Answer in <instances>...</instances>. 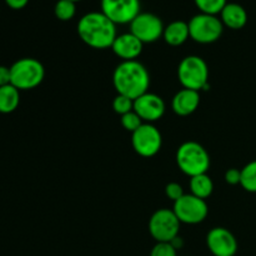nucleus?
Instances as JSON below:
<instances>
[{"label": "nucleus", "mask_w": 256, "mask_h": 256, "mask_svg": "<svg viewBox=\"0 0 256 256\" xmlns=\"http://www.w3.org/2000/svg\"><path fill=\"white\" fill-rule=\"evenodd\" d=\"M76 30L82 42L92 49L104 50L112 48L118 36L116 25L102 12H90L82 15Z\"/></svg>", "instance_id": "f257e3e1"}, {"label": "nucleus", "mask_w": 256, "mask_h": 256, "mask_svg": "<svg viewBox=\"0 0 256 256\" xmlns=\"http://www.w3.org/2000/svg\"><path fill=\"white\" fill-rule=\"evenodd\" d=\"M112 85L118 94L132 100L138 99L149 90V70L138 60L122 62L112 72Z\"/></svg>", "instance_id": "f03ea898"}, {"label": "nucleus", "mask_w": 256, "mask_h": 256, "mask_svg": "<svg viewBox=\"0 0 256 256\" xmlns=\"http://www.w3.org/2000/svg\"><path fill=\"white\" fill-rule=\"evenodd\" d=\"M176 164L189 178L206 174L210 168V155L198 142H185L176 150Z\"/></svg>", "instance_id": "7ed1b4c3"}, {"label": "nucleus", "mask_w": 256, "mask_h": 256, "mask_svg": "<svg viewBox=\"0 0 256 256\" xmlns=\"http://www.w3.org/2000/svg\"><path fill=\"white\" fill-rule=\"evenodd\" d=\"M178 79L184 89L208 90L209 85V66L199 55H188L178 66Z\"/></svg>", "instance_id": "20e7f679"}, {"label": "nucleus", "mask_w": 256, "mask_h": 256, "mask_svg": "<svg viewBox=\"0 0 256 256\" xmlns=\"http://www.w3.org/2000/svg\"><path fill=\"white\" fill-rule=\"evenodd\" d=\"M12 82L20 92L35 89L45 78L44 65L34 58H22L10 66Z\"/></svg>", "instance_id": "39448f33"}, {"label": "nucleus", "mask_w": 256, "mask_h": 256, "mask_svg": "<svg viewBox=\"0 0 256 256\" xmlns=\"http://www.w3.org/2000/svg\"><path fill=\"white\" fill-rule=\"evenodd\" d=\"M190 39L199 44H212L222 38L224 25L218 15L200 14L194 15L189 20Z\"/></svg>", "instance_id": "423d86ee"}, {"label": "nucleus", "mask_w": 256, "mask_h": 256, "mask_svg": "<svg viewBox=\"0 0 256 256\" xmlns=\"http://www.w3.org/2000/svg\"><path fill=\"white\" fill-rule=\"evenodd\" d=\"M182 222L172 209H158L149 219V232L156 242H172L179 236Z\"/></svg>", "instance_id": "0eeeda50"}, {"label": "nucleus", "mask_w": 256, "mask_h": 256, "mask_svg": "<svg viewBox=\"0 0 256 256\" xmlns=\"http://www.w3.org/2000/svg\"><path fill=\"white\" fill-rule=\"evenodd\" d=\"M172 212L182 224L196 225L204 222L209 214L206 200L192 194H185L174 202Z\"/></svg>", "instance_id": "6e6552de"}, {"label": "nucleus", "mask_w": 256, "mask_h": 256, "mask_svg": "<svg viewBox=\"0 0 256 256\" xmlns=\"http://www.w3.org/2000/svg\"><path fill=\"white\" fill-rule=\"evenodd\" d=\"M132 145L134 152L142 158H152L160 152L162 136L154 124L144 122L132 134Z\"/></svg>", "instance_id": "1a4fd4ad"}, {"label": "nucleus", "mask_w": 256, "mask_h": 256, "mask_svg": "<svg viewBox=\"0 0 256 256\" xmlns=\"http://www.w3.org/2000/svg\"><path fill=\"white\" fill-rule=\"evenodd\" d=\"M130 32L138 38L142 44L158 42L164 34V22L152 12H140L129 24Z\"/></svg>", "instance_id": "9d476101"}, {"label": "nucleus", "mask_w": 256, "mask_h": 256, "mask_svg": "<svg viewBox=\"0 0 256 256\" xmlns=\"http://www.w3.org/2000/svg\"><path fill=\"white\" fill-rule=\"evenodd\" d=\"M100 12L115 25L130 24L140 12V0H102Z\"/></svg>", "instance_id": "9b49d317"}, {"label": "nucleus", "mask_w": 256, "mask_h": 256, "mask_svg": "<svg viewBox=\"0 0 256 256\" xmlns=\"http://www.w3.org/2000/svg\"><path fill=\"white\" fill-rule=\"evenodd\" d=\"M206 246L212 256H235L239 249L235 235L226 228H212L206 235Z\"/></svg>", "instance_id": "f8f14e48"}, {"label": "nucleus", "mask_w": 256, "mask_h": 256, "mask_svg": "<svg viewBox=\"0 0 256 256\" xmlns=\"http://www.w3.org/2000/svg\"><path fill=\"white\" fill-rule=\"evenodd\" d=\"M165 109L166 105L164 99L154 92H148L134 100V112L142 122L149 124H154L162 119L165 114Z\"/></svg>", "instance_id": "ddd939ff"}, {"label": "nucleus", "mask_w": 256, "mask_h": 256, "mask_svg": "<svg viewBox=\"0 0 256 256\" xmlns=\"http://www.w3.org/2000/svg\"><path fill=\"white\" fill-rule=\"evenodd\" d=\"M142 49L144 44L130 32L118 35L112 45V52L122 59V62L136 60L142 55Z\"/></svg>", "instance_id": "4468645a"}, {"label": "nucleus", "mask_w": 256, "mask_h": 256, "mask_svg": "<svg viewBox=\"0 0 256 256\" xmlns=\"http://www.w3.org/2000/svg\"><path fill=\"white\" fill-rule=\"evenodd\" d=\"M200 105V92L184 89L176 92L172 100V109L179 116H189L196 112Z\"/></svg>", "instance_id": "2eb2a0df"}, {"label": "nucleus", "mask_w": 256, "mask_h": 256, "mask_svg": "<svg viewBox=\"0 0 256 256\" xmlns=\"http://www.w3.org/2000/svg\"><path fill=\"white\" fill-rule=\"evenodd\" d=\"M219 15L222 25L232 30L242 29L248 22L246 10L238 2H228Z\"/></svg>", "instance_id": "dca6fc26"}, {"label": "nucleus", "mask_w": 256, "mask_h": 256, "mask_svg": "<svg viewBox=\"0 0 256 256\" xmlns=\"http://www.w3.org/2000/svg\"><path fill=\"white\" fill-rule=\"evenodd\" d=\"M162 39L170 46H180L190 39L189 24L182 20H175L164 28Z\"/></svg>", "instance_id": "f3484780"}, {"label": "nucleus", "mask_w": 256, "mask_h": 256, "mask_svg": "<svg viewBox=\"0 0 256 256\" xmlns=\"http://www.w3.org/2000/svg\"><path fill=\"white\" fill-rule=\"evenodd\" d=\"M20 104V90L9 84L0 86V112L12 114Z\"/></svg>", "instance_id": "a211bd4d"}, {"label": "nucleus", "mask_w": 256, "mask_h": 256, "mask_svg": "<svg viewBox=\"0 0 256 256\" xmlns=\"http://www.w3.org/2000/svg\"><path fill=\"white\" fill-rule=\"evenodd\" d=\"M189 188L190 194L206 200L212 196V192H214V182L206 172V174H200L190 178Z\"/></svg>", "instance_id": "6ab92c4d"}, {"label": "nucleus", "mask_w": 256, "mask_h": 256, "mask_svg": "<svg viewBox=\"0 0 256 256\" xmlns=\"http://www.w3.org/2000/svg\"><path fill=\"white\" fill-rule=\"evenodd\" d=\"M242 170L240 186L248 192L256 194V160L248 162Z\"/></svg>", "instance_id": "aec40b11"}, {"label": "nucleus", "mask_w": 256, "mask_h": 256, "mask_svg": "<svg viewBox=\"0 0 256 256\" xmlns=\"http://www.w3.org/2000/svg\"><path fill=\"white\" fill-rule=\"evenodd\" d=\"M54 14L56 19L69 22L76 14V4L70 0H58L54 6Z\"/></svg>", "instance_id": "412c9836"}, {"label": "nucleus", "mask_w": 256, "mask_h": 256, "mask_svg": "<svg viewBox=\"0 0 256 256\" xmlns=\"http://www.w3.org/2000/svg\"><path fill=\"white\" fill-rule=\"evenodd\" d=\"M194 2L202 14L219 15L228 4V0H194Z\"/></svg>", "instance_id": "4be33fe9"}, {"label": "nucleus", "mask_w": 256, "mask_h": 256, "mask_svg": "<svg viewBox=\"0 0 256 256\" xmlns=\"http://www.w3.org/2000/svg\"><path fill=\"white\" fill-rule=\"evenodd\" d=\"M112 109H114L116 114L122 116V115L134 110V100L128 96H124V95L118 94L114 98V100H112Z\"/></svg>", "instance_id": "5701e85b"}, {"label": "nucleus", "mask_w": 256, "mask_h": 256, "mask_svg": "<svg viewBox=\"0 0 256 256\" xmlns=\"http://www.w3.org/2000/svg\"><path fill=\"white\" fill-rule=\"evenodd\" d=\"M120 122H122V126L124 128L126 132H132V134L144 124V122L140 119V116L134 112V110L128 112V114L122 115V116H120Z\"/></svg>", "instance_id": "b1692460"}, {"label": "nucleus", "mask_w": 256, "mask_h": 256, "mask_svg": "<svg viewBox=\"0 0 256 256\" xmlns=\"http://www.w3.org/2000/svg\"><path fill=\"white\" fill-rule=\"evenodd\" d=\"M150 256H178V250L172 242H156L150 252Z\"/></svg>", "instance_id": "393cba45"}, {"label": "nucleus", "mask_w": 256, "mask_h": 256, "mask_svg": "<svg viewBox=\"0 0 256 256\" xmlns=\"http://www.w3.org/2000/svg\"><path fill=\"white\" fill-rule=\"evenodd\" d=\"M165 195H166L168 199H170L172 202H176L180 198H182L185 195L184 189H182V185L179 182H172L165 186Z\"/></svg>", "instance_id": "a878e982"}, {"label": "nucleus", "mask_w": 256, "mask_h": 256, "mask_svg": "<svg viewBox=\"0 0 256 256\" xmlns=\"http://www.w3.org/2000/svg\"><path fill=\"white\" fill-rule=\"evenodd\" d=\"M224 179L229 185H240V180H242V170L235 169V168H232V169L226 170Z\"/></svg>", "instance_id": "bb28decb"}, {"label": "nucleus", "mask_w": 256, "mask_h": 256, "mask_svg": "<svg viewBox=\"0 0 256 256\" xmlns=\"http://www.w3.org/2000/svg\"><path fill=\"white\" fill-rule=\"evenodd\" d=\"M12 82V74H10V66L0 65V86H5Z\"/></svg>", "instance_id": "cd10ccee"}, {"label": "nucleus", "mask_w": 256, "mask_h": 256, "mask_svg": "<svg viewBox=\"0 0 256 256\" xmlns=\"http://www.w3.org/2000/svg\"><path fill=\"white\" fill-rule=\"evenodd\" d=\"M29 0H5V4L10 8V9L14 10H20L24 9L28 5Z\"/></svg>", "instance_id": "c85d7f7f"}, {"label": "nucleus", "mask_w": 256, "mask_h": 256, "mask_svg": "<svg viewBox=\"0 0 256 256\" xmlns=\"http://www.w3.org/2000/svg\"><path fill=\"white\" fill-rule=\"evenodd\" d=\"M172 246H174L176 250H180L182 246H184V242H182V238L176 236V238H175V239L172 242Z\"/></svg>", "instance_id": "c756f323"}, {"label": "nucleus", "mask_w": 256, "mask_h": 256, "mask_svg": "<svg viewBox=\"0 0 256 256\" xmlns=\"http://www.w3.org/2000/svg\"><path fill=\"white\" fill-rule=\"evenodd\" d=\"M70 2H75V4H76L78 2H82V0H70Z\"/></svg>", "instance_id": "7c9ffc66"}]
</instances>
